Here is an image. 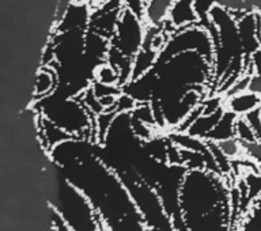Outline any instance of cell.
<instances>
[{"label":"cell","instance_id":"52a82bcc","mask_svg":"<svg viewBox=\"0 0 261 231\" xmlns=\"http://www.w3.org/2000/svg\"><path fill=\"white\" fill-rule=\"evenodd\" d=\"M144 2H146V16H144L146 23L159 26L163 20L167 19L174 0H144Z\"/></svg>","mask_w":261,"mask_h":231},{"label":"cell","instance_id":"9c48e42d","mask_svg":"<svg viewBox=\"0 0 261 231\" xmlns=\"http://www.w3.org/2000/svg\"><path fill=\"white\" fill-rule=\"evenodd\" d=\"M93 81L99 82L102 85L117 86V87H120V86H118V83H120L118 72L109 64V63H106V61L95 67L93 73Z\"/></svg>","mask_w":261,"mask_h":231},{"label":"cell","instance_id":"6da1fadb","mask_svg":"<svg viewBox=\"0 0 261 231\" xmlns=\"http://www.w3.org/2000/svg\"><path fill=\"white\" fill-rule=\"evenodd\" d=\"M220 174L188 170L179 188V214L188 231H230L231 197Z\"/></svg>","mask_w":261,"mask_h":231},{"label":"cell","instance_id":"8fae6325","mask_svg":"<svg viewBox=\"0 0 261 231\" xmlns=\"http://www.w3.org/2000/svg\"><path fill=\"white\" fill-rule=\"evenodd\" d=\"M124 8L129 10L140 19L144 20V16H146V2L144 0H124Z\"/></svg>","mask_w":261,"mask_h":231},{"label":"cell","instance_id":"277c9868","mask_svg":"<svg viewBox=\"0 0 261 231\" xmlns=\"http://www.w3.org/2000/svg\"><path fill=\"white\" fill-rule=\"evenodd\" d=\"M91 18V7L90 4L77 6V4L68 3L64 11L57 19L53 33H67V32H87Z\"/></svg>","mask_w":261,"mask_h":231},{"label":"cell","instance_id":"5b68a950","mask_svg":"<svg viewBox=\"0 0 261 231\" xmlns=\"http://www.w3.org/2000/svg\"><path fill=\"white\" fill-rule=\"evenodd\" d=\"M167 20L178 32L200 23V18L195 10V0H174Z\"/></svg>","mask_w":261,"mask_h":231},{"label":"cell","instance_id":"ba28073f","mask_svg":"<svg viewBox=\"0 0 261 231\" xmlns=\"http://www.w3.org/2000/svg\"><path fill=\"white\" fill-rule=\"evenodd\" d=\"M159 53L151 48H142L140 52L134 57V71H132V81L146 75L158 63Z\"/></svg>","mask_w":261,"mask_h":231},{"label":"cell","instance_id":"30bf717a","mask_svg":"<svg viewBox=\"0 0 261 231\" xmlns=\"http://www.w3.org/2000/svg\"><path fill=\"white\" fill-rule=\"evenodd\" d=\"M218 4V0H195V10L200 18V22L210 18V11Z\"/></svg>","mask_w":261,"mask_h":231},{"label":"cell","instance_id":"8992f818","mask_svg":"<svg viewBox=\"0 0 261 231\" xmlns=\"http://www.w3.org/2000/svg\"><path fill=\"white\" fill-rule=\"evenodd\" d=\"M258 108H261V95L250 90L231 95L227 101V112H231L238 117H242Z\"/></svg>","mask_w":261,"mask_h":231},{"label":"cell","instance_id":"7a4b0ae2","mask_svg":"<svg viewBox=\"0 0 261 231\" xmlns=\"http://www.w3.org/2000/svg\"><path fill=\"white\" fill-rule=\"evenodd\" d=\"M184 52H197L212 65V69H214L215 45H214L211 34L203 26L195 24V26L182 29V30L174 33L170 37L165 49L159 53L156 64L166 63L171 57Z\"/></svg>","mask_w":261,"mask_h":231},{"label":"cell","instance_id":"7c38bea8","mask_svg":"<svg viewBox=\"0 0 261 231\" xmlns=\"http://www.w3.org/2000/svg\"><path fill=\"white\" fill-rule=\"evenodd\" d=\"M108 0H90V7L91 8H98L103 6Z\"/></svg>","mask_w":261,"mask_h":231},{"label":"cell","instance_id":"3957f363","mask_svg":"<svg viewBox=\"0 0 261 231\" xmlns=\"http://www.w3.org/2000/svg\"><path fill=\"white\" fill-rule=\"evenodd\" d=\"M147 23L134 12L122 8L118 19L114 36L110 40V45L117 48L126 57L134 59L144 44Z\"/></svg>","mask_w":261,"mask_h":231}]
</instances>
